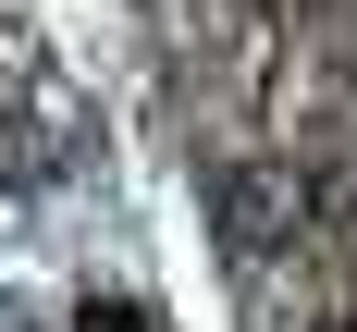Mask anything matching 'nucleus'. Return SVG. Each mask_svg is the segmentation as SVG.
Instances as JSON below:
<instances>
[{
  "mask_svg": "<svg viewBox=\"0 0 357 332\" xmlns=\"http://www.w3.org/2000/svg\"><path fill=\"white\" fill-rule=\"evenodd\" d=\"M210 221H222V246H234V258H284L296 234L321 221V197H308L296 160H234V173L210 184Z\"/></svg>",
  "mask_w": 357,
  "mask_h": 332,
  "instance_id": "f257e3e1",
  "label": "nucleus"
},
{
  "mask_svg": "<svg viewBox=\"0 0 357 332\" xmlns=\"http://www.w3.org/2000/svg\"><path fill=\"white\" fill-rule=\"evenodd\" d=\"M345 332H357V320H345Z\"/></svg>",
  "mask_w": 357,
  "mask_h": 332,
  "instance_id": "f03ea898",
  "label": "nucleus"
}]
</instances>
